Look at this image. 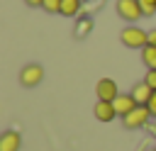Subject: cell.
Segmentation results:
<instances>
[{
	"label": "cell",
	"instance_id": "obj_5",
	"mask_svg": "<svg viewBox=\"0 0 156 151\" xmlns=\"http://www.w3.org/2000/svg\"><path fill=\"white\" fill-rule=\"evenodd\" d=\"M95 95H98V100H107V102H115L117 100V83L112 80V78H102V80H98V85H95Z\"/></svg>",
	"mask_w": 156,
	"mask_h": 151
},
{
	"label": "cell",
	"instance_id": "obj_8",
	"mask_svg": "<svg viewBox=\"0 0 156 151\" xmlns=\"http://www.w3.org/2000/svg\"><path fill=\"white\" fill-rule=\"evenodd\" d=\"M22 146V139L17 132H5L0 136V151H20Z\"/></svg>",
	"mask_w": 156,
	"mask_h": 151
},
{
	"label": "cell",
	"instance_id": "obj_15",
	"mask_svg": "<svg viewBox=\"0 0 156 151\" xmlns=\"http://www.w3.org/2000/svg\"><path fill=\"white\" fill-rule=\"evenodd\" d=\"M146 107H149V112H151V117H156V90L151 93V97H149V102H146Z\"/></svg>",
	"mask_w": 156,
	"mask_h": 151
},
{
	"label": "cell",
	"instance_id": "obj_6",
	"mask_svg": "<svg viewBox=\"0 0 156 151\" xmlns=\"http://www.w3.org/2000/svg\"><path fill=\"white\" fill-rule=\"evenodd\" d=\"M95 117L98 122H112L117 117V110H115V102H107V100H98L95 102Z\"/></svg>",
	"mask_w": 156,
	"mask_h": 151
},
{
	"label": "cell",
	"instance_id": "obj_7",
	"mask_svg": "<svg viewBox=\"0 0 156 151\" xmlns=\"http://www.w3.org/2000/svg\"><path fill=\"white\" fill-rule=\"evenodd\" d=\"M134 107H139V102H136L132 95H117V100H115V110H117L119 117H127Z\"/></svg>",
	"mask_w": 156,
	"mask_h": 151
},
{
	"label": "cell",
	"instance_id": "obj_3",
	"mask_svg": "<svg viewBox=\"0 0 156 151\" xmlns=\"http://www.w3.org/2000/svg\"><path fill=\"white\" fill-rule=\"evenodd\" d=\"M117 15L127 22H136L144 12H141L139 0H117Z\"/></svg>",
	"mask_w": 156,
	"mask_h": 151
},
{
	"label": "cell",
	"instance_id": "obj_10",
	"mask_svg": "<svg viewBox=\"0 0 156 151\" xmlns=\"http://www.w3.org/2000/svg\"><path fill=\"white\" fill-rule=\"evenodd\" d=\"M78 7H80L78 0H61V15H63V17H73V15H78Z\"/></svg>",
	"mask_w": 156,
	"mask_h": 151
},
{
	"label": "cell",
	"instance_id": "obj_16",
	"mask_svg": "<svg viewBox=\"0 0 156 151\" xmlns=\"http://www.w3.org/2000/svg\"><path fill=\"white\" fill-rule=\"evenodd\" d=\"M149 44H151V46H156V29H154V32H149Z\"/></svg>",
	"mask_w": 156,
	"mask_h": 151
},
{
	"label": "cell",
	"instance_id": "obj_12",
	"mask_svg": "<svg viewBox=\"0 0 156 151\" xmlns=\"http://www.w3.org/2000/svg\"><path fill=\"white\" fill-rule=\"evenodd\" d=\"M41 7H44L46 12H61V0H44Z\"/></svg>",
	"mask_w": 156,
	"mask_h": 151
},
{
	"label": "cell",
	"instance_id": "obj_1",
	"mask_svg": "<svg viewBox=\"0 0 156 151\" xmlns=\"http://www.w3.org/2000/svg\"><path fill=\"white\" fill-rule=\"evenodd\" d=\"M119 39L129 49H144V46H149V32H144L141 27H124L122 34H119Z\"/></svg>",
	"mask_w": 156,
	"mask_h": 151
},
{
	"label": "cell",
	"instance_id": "obj_11",
	"mask_svg": "<svg viewBox=\"0 0 156 151\" xmlns=\"http://www.w3.org/2000/svg\"><path fill=\"white\" fill-rule=\"evenodd\" d=\"M141 61L149 66V68H156V46H144L141 49Z\"/></svg>",
	"mask_w": 156,
	"mask_h": 151
},
{
	"label": "cell",
	"instance_id": "obj_2",
	"mask_svg": "<svg viewBox=\"0 0 156 151\" xmlns=\"http://www.w3.org/2000/svg\"><path fill=\"white\" fill-rule=\"evenodd\" d=\"M41 78H44V68H41L39 63H27V66L20 71V83H22L24 88H34V85H39Z\"/></svg>",
	"mask_w": 156,
	"mask_h": 151
},
{
	"label": "cell",
	"instance_id": "obj_4",
	"mask_svg": "<svg viewBox=\"0 0 156 151\" xmlns=\"http://www.w3.org/2000/svg\"><path fill=\"white\" fill-rule=\"evenodd\" d=\"M149 117H151V112H149V107L146 105H139V107H134L127 117H122L124 119V127L127 129H136V127H144L146 122H149Z\"/></svg>",
	"mask_w": 156,
	"mask_h": 151
},
{
	"label": "cell",
	"instance_id": "obj_13",
	"mask_svg": "<svg viewBox=\"0 0 156 151\" xmlns=\"http://www.w3.org/2000/svg\"><path fill=\"white\" fill-rule=\"evenodd\" d=\"M139 5H141L144 15H154L156 12V0H139Z\"/></svg>",
	"mask_w": 156,
	"mask_h": 151
},
{
	"label": "cell",
	"instance_id": "obj_17",
	"mask_svg": "<svg viewBox=\"0 0 156 151\" xmlns=\"http://www.w3.org/2000/svg\"><path fill=\"white\" fill-rule=\"evenodd\" d=\"M24 2H27V5H32V7H41V2H44V0H24Z\"/></svg>",
	"mask_w": 156,
	"mask_h": 151
},
{
	"label": "cell",
	"instance_id": "obj_9",
	"mask_svg": "<svg viewBox=\"0 0 156 151\" xmlns=\"http://www.w3.org/2000/svg\"><path fill=\"white\" fill-rule=\"evenodd\" d=\"M151 93H154V90H151V88L141 80V83H136V85L132 88V93H129V95H132L139 105H146V102H149V97H151Z\"/></svg>",
	"mask_w": 156,
	"mask_h": 151
},
{
	"label": "cell",
	"instance_id": "obj_14",
	"mask_svg": "<svg viewBox=\"0 0 156 151\" xmlns=\"http://www.w3.org/2000/svg\"><path fill=\"white\" fill-rule=\"evenodd\" d=\"M144 83H146L151 90H156V68H149V71H146V78H144Z\"/></svg>",
	"mask_w": 156,
	"mask_h": 151
}]
</instances>
